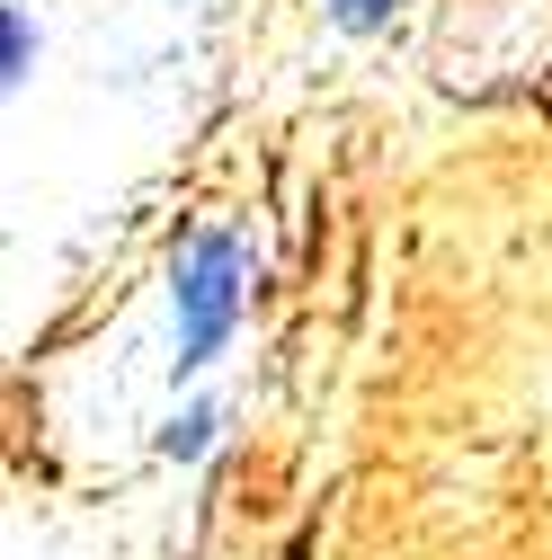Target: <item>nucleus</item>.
I'll use <instances>...</instances> for the list:
<instances>
[{
  "mask_svg": "<svg viewBox=\"0 0 552 560\" xmlns=\"http://www.w3.org/2000/svg\"><path fill=\"white\" fill-rule=\"evenodd\" d=\"M241 276H250V258H241L232 232H196L187 258L170 267V294H179V365H187V374L215 365V347L232 338V320H241Z\"/></svg>",
  "mask_w": 552,
  "mask_h": 560,
  "instance_id": "nucleus-1",
  "label": "nucleus"
},
{
  "mask_svg": "<svg viewBox=\"0 0 552 560\" xmlns=\"http://www.w3.org/2000/svg\"><path fill=\"white\" fill-rule=\"evenodd\" d=\"M27 45H36V36H27V10H10V27H0V62H10L0 81H10V90L27 81Z\"/></svg>",
  "mask_w": 552,
  "mask_h": 560,
  "instance_id": "nucleus-2",
  "label": "nucleus"
},
{
  "mask_svg": "<svg viewBox=\"0 0 552 560\" xmlns=\"http://www.w3.org/2000/svg\"><path fill=\"white\" fill-rule=\"evenodd\" d=\"M338 10V27H383V19H401V0H330Z\"/></svg>",
  "mask_w": 552,
  "mask_h": 560,
  "instance_id": "nucleus-3",
  "label": "nucleus"
}]
</instances>
